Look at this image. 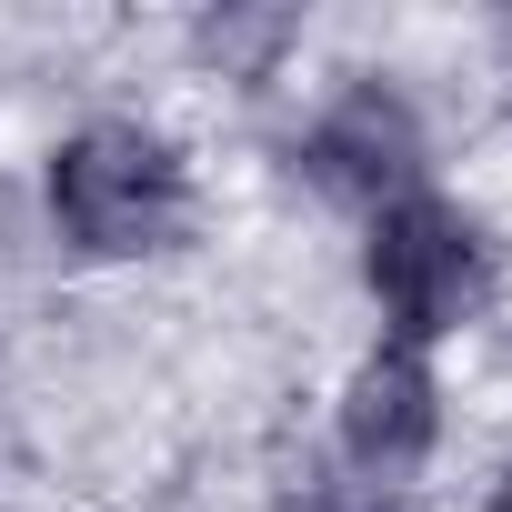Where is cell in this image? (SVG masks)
Wrapping results in <instances>:
<instances>
[{"label":"cell","instance_id":"277c9868","mask_svg":"<svg viewBox=\"0 0 512 512\" xmlns=\"http://www.w3.org/2000/svg\"><path fill=\"white\" fill-rule=\"evenodd\" d=\"M432 442H442V382H432V362L402 352V342L362 352L352 382H342V402H332L342 472H362L382 492H412V472L432 462Z\"/></svg>","mask_w":512,"mask_h":512},{"label":"cell","instance_id":"ba28073f","mask_svg":"<svg viewBox=\"0 0 512 512\" xmlns=\"http://www.w3.org/2000/svg\"><path fill=\"white\" fill-rule=\"evenodd\" d=\"M502 41H512V21H502Z\"/></svg>","mask_w":512,"mask_h":512},{"label":"cell","instance_id":"6da1fadb","mask_svg":"<svg viewBox=\"0 0 512 512\" xmlns=\"http://www.w3.org/2000/svg\"><path fill=\"white\" fill-rule=\"evenodd\" d=\"M51 221L91 262H141L191 231V171L141 121H81L51 151Z\"/></svg>","mask_w":512,"mask_h":512},{"label":"cell","instance_id":"7a4b0ae2","mask_svg":"<svg viewBox=\"0 0 512 512\" xmlns=\"http://www.w3.org/2000/svg\"><path fill=\"white\" fill-rule=\"evenodd\" d=\"M362 292L382 302L392 342L422 352V342H442V332H462V322L482 312V292H492V241H482V221H472L462 201L412 191V201L372 211V231H362Z\"/></svg>","mask_w":512,"mask_h":512},{"label":"cell","instance_id":"3957f363","mask_svg":"<svg viewBox=\"0 0 512 512\" xmlns=\"http://www.w3.org/2000/svg\"><path fill=\"white\" fill-rule=\"evenodd\" d=\"M422 161H432L422 111H412L392 81H352V91L322 101V121L302 131V171H312L332 201H352V211L412 201V191H422Z\"/></svg>","mask_w":512,"mask_h":512},{"label":"cell","instance_id":"5b68a950","mask_svg":"<svg viewBox=\"0 0 512 512\" xmlns=\"http://www.w3.org/2000/svg\"><path fill=\"white\" fill-rule=\"evenodd\" d=\"M191 41H201V61H221L231 81H262L272 51L292 41V11H221V21H201Z\"/></svg>","mask_w":512,"mask_h":512},{"label":"cell","instance_id":"52a82bcc","mask_svg":"<svg viewBox=\"0 0 512 512\" xmlns=\"http://www.w3.org/2000/svg\"><path fill=\"white\" fill-rule=\"evenodd\" d=\"M492 512H512V472H502V482H492Z\"/></svg>","mask_w":512,"mask_h":512},{"label":"cell","instance_id":"8992f818","mask_svg":"<svg viewBox=\"0 0 512 512\" xmlns=\"http://www.w3.org/2000/svg\"><path fill=\"white\" fill-rule=\"evenodd\" d=\"M282 512H412V502L382 492V482H362V472H342V462H302L282 482Z\"/></svg>","mask_w":512,"mask_h":512}]
</instances>
